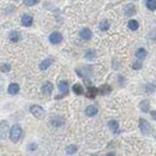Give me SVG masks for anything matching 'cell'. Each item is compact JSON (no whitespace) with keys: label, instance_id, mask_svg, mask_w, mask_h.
Here are the masks:
<instances>
[{"label":"cell","instance_id":"cell-1","mask_svg":"<svg viewBox=\"0 0 156 156\" xmlns=\"http://www.w3.org/2000/svg\"><path fill=\"white\" fill-rule=\"evenodd\" d=\"M21 136H22V127L18 124L13 125L10 130V139L13 142V143H17V142L21 139Z\"/></svg>","mask_w":156,"mask_h":156},{"label":"cell","instance_id":"cell-2","mask_svg":"<svg viewBox=\"0 0 156 156\" xmlns=\"http://www.w3.org/2000/svg\"><path fill=\"white\" fill-rule=\"evenodd\" d=\"M30 112H31V114L34 115V117L37 118V119H43L45 115H46L45 109H43L41 106H37V105L31 106L30 107Z\"/></svg>","mask_w":156,"mask_h":156},{"label":"cell","instance_id":"cell-3","mask_svg":"<svg viewBox=\"0 0 156 156\" xmlns=\"http://www.w3.org/2000/svg\"><path fill=\"white\" fill-rule=\"evenodd\" d=\"M139 128H140V131H142V133H143V134H149V133H150V131H151L150 124H149L148 121L144 120V119H139Z\"/></svg>","mask_w":156,"mask_h":156},{"label":"cell","instance_id":"cell-4","mask_svg":"<svg viewBox=\"0 0 156 156\" xmlns=\"http://www.w3.org/2000/svg\"><path fill=\"white\" fill-rule=\"evenodd\" d=\"M49 41L53 45H58V43H60V42L63 41V35L60 32H58V31L52 32L51 35H49Z\"/></svg>","mask_w":156,"mask_h":156},{"label":"cell","instance_id":"cell-5","mask_svg":"<svg viewBox=\"0 0 156 156\" xmlns=\"http://www.w3.org/2000/svg\"><path fill=\"white\" fill-rule=\"evenodd\" d=\"M64 123H65V120L63 117H54L51 119V124L53 126H61L64 125Z\"/></svg>","mask_w":156,"mask_h":156},{"label":"cell","instance_id":"cell-6","mask_svg":"<svg viewBox=\"0 0 156 156\" xmlns=\"http://www.w3.org/2000/svg\"><path fill=\"white\" fill-rule=\"evenodd\" d=\"M97 108L95 107V106H88L86 108H85V114L88 115V117H94V115H96L97 114Z\"/></svg>","mask_w":156,"mask_h":156},{"label":"cell","instance_id":"cell-7","mask_svg":"<svg viewBox=\"0 0 156 156\" xmlns=\"http://www.w3.org/2000/svg\"><path fill=\"white\" fill-rule=\"evenodd\" d=\"M58 88H59V91L60 93H63V94H67V93H69V83H67L66 80H61V82L59 83Z\"/></svg>","mask_w":156,"mask_h":156},{"label":"cell","instance_id":"cell-8","mask_svg":"<svg viewBox=\"0 0 156 156\" xmlns=\"http://www.w3.org/2000/svg\"><path fill=\"white\" fill-rule=\"evenodd\" d=\"M9 130V125H7V121L3 120L0 123V137H5V133L7 132Z\"/></svg>","mask_w":156,"mask_h":156},{"label":"cell","instance_id":"cell-9","mask_svg":"<svg viewBox=\"0 0 156 156\" xmlns=\"http://www.w3.org/2000/svg\"><path fill=\"white\" fill-rule=\"evenodd\" d=\"M91 31H90V29H88V28H84V29H82L80 30V37H82L83 40H90L91 38Z\"/></svg>","mask_w":156,"mask_h":156},{"label":"cell","instance_id":"cell-10","mask_svg":"<svg viewBox=\"0 0 156 156\" xmlns=\"http://www.w3.org/2000/svg\"><path fill=\"white\" fill-rule=\"evenodd\" d=\"M21 22H22V25H24V26H30L32 24V17L29 16V15H24L22 17Z\"/></svg>","mask_w":156,"mask_h":156},{"label":"cell","instance_id":"cell-11","mask_svg":"<svg viewBox=\"0 0 156 156\" xmlns=\"http://www.w3.org/2000/svg\"><path fill=\"white\" fill-rule=\"evenodd\" d=\"M7 91H9V94H11V95L18 94V91H19V85H18L17 83H11V84L9 85Z\"/></svg>","mask_w":156,"mask_h":156},{"label":"cell","instance_id":"cell-12","mask_svg":"<svg viewBox=\"0 0 156 156\" xmlns=\"http://www.w3.org/2000/svg\"><path fill=\"white\" fill-rule=\"evenodd\" d=\"M97 94H99V89H96V88H94V86H89V89H88V93H86V97L94 99Z\"/></svg>","mask_w":156,"mask_h":156},{"label":"cell","instance_id":"cell-13","mask_svg":"<svg viewBox=\"0 0 156 156\" xmlns=\"http://www.w3.org/2000/svg\"><path fill=\"white\" fill-rule=\"evenodd\" d=\"M108 126H109V128L114 132V133H118L119 132V124H118V121H115V120H111L109 123H108Z\"/></svg>","mask_w":156,"mask_h":156},{"label":"cell","instance_id":"cell-14","mask_svg":"<svg viewBox=\"0 0 156 156\" xmlns=\"http://www.w3.org/2000/svg\"><path fill=\"white\" fill-rule=\"evenodd\" d=\"M42 91L46 94H51L53 91V84L51 82H45L42 85Z\"/></svg>","mask_w":156,"mask_h":156},{"label":"cell","instance_id":"cell-15","mask_svg":"<svg viewBox=\"0 0 156 156\" xmlns=\"http://www.w3.org/2000/svg\"><path fill=\"white\" fill-rule=\"evenodd\" d=\"M72 91L74 93V94H77V95H82V94H84V89H83V85H80V84H74L73 86H72Z\"/></svg>","mask_w":156,"mask_h":156},{"label":"cell","instance_id":"cell-16","mask_svg":"<svg viewBox=\"0 0 156 156\" xmlns=\"http://www.w3.org/2000/svg\"><path fill=\"white\" fill-rule=\"evenodd\" d=\"M52 63H53L52 59H45L40 64V69H41L42 71H43V70H47V69H48V67L52 65Z\"/></svg>","mask_w":156,"mask_h":156},{"label":"cell","instance_id":"cell-17","mask_svg":"<svg viewBox=\"0 0 156 156\" xmlns=\"http://www.w3.org/2000/svg\"><path fill=\"white\" fill-rule=\"evenodd\" d=\"M139 107H140V111L144 112V113H148V112H149V108H150V107H149V102H148L147 100L142 101L140 105H139Z\"/></svg>","mask_w":156,"mask_h":156},{"label":"cell","instance_id":"cell-18","mask_svg":"<svg viewBox=\"0 0 156 156\" xmlns=\"http://www.w3.org/2000/svg\"><path fill=\"white\" fill-rule=\"evenodd\" d=\"M145 5H147V7L150 11H155L156 10V0H147Z\"/></svg>","mask_w":156,"mask_h":156},{"label":"cell","instance_id":"cell-19","mask_svg":"<svg viewBox=\"0 0 156 156\" xmlns=\"http://www.w3.org/2000/svg\"><path fill=\"white\" fill-rule=\"evenodd\" d=\"M147 54L148 53L144 48H139V49H137V52H136V57H137L138 59H144L147 57Z\"/></svg>","mask_w":156,"mask_h":156},{"label":"cell","instance_id":"cell-20","mask_svg":"<svg viewBox=\"0 0 156 156\" xmlns=\"http://www.w3.org/2000/svg\"><path fill=\"white\" fill-rule=\"evenodd\" d=\"M134 13H136L134 6H132V5L126 6V9H125V15L126 16H132V15H134Z\"/></svg>","mask_w":156,"mask_h":156},{"label":"cell","instance_id":"cell-21","mask_svg":"<svg viewBox=\"0 0 156 156\" xmlns=\"http://www.w3.org/2000/svg\"><path fill=\"white\" fill-rule=\"evenodd\" d=\"M128 28L131 30H137L139 28V23L137 21H134V19H131V21L128 22Z\"/></svg>","mask_w":156,"mask_h":156},{"label":"cell","instance_id":"cell-22","mask_svg":"<svg viewBox=\"0 0 156 156\" xmlns=\"http://www.w3.org/2000/svg\"><path fill=\"white\" fill-rule=\"evenodd\" d=\"M10 41L11 42H18L19 41V34H18V31H12L10 34Z\"/></svg>","mask_w":156,"mask_h":156},{"label":"cell","instance_id":"cell-23","mask_svg":"<svg viewBox=\"0 0 156 156\" xmlns=\"http://www.w3.org/2000/svg\"><path fill=\"white\" fill-rule=\"evenodd\" d=\"M109 29V22L108 21H102L100 23V30H102V31H106V30H108Z\"/></svg>","mask_w":156,"mask_h":156},{"label":"cell","instance_id":"cell-24","mask_svg":"<svg viewBox=\"0 0 156 156\" xmlns=\"http://www.w3.org/2000/svg\"><path fill=\"white\" fill-rule=\"evenodd\" d=\"M10 70H11L10 64H3L1 66H0V71H1L3 73H7V72H10Z\"/></svg>","mask_w":156,"mask_h":156},{"label":"cell","instance_id":"cell-25","mask_svg":"<svg viewBox=\"0 0 156 156\" xmlns=\"http://www.w3.org/2000/svg\"><path fill=\"white\" fill-rule=\"evenodd\" d=\"M111 90H112V89H111L109 85H102V86H101L100 89H99V93H100V94H108Z\"/></svg>","mask_w":156,"mask_h":156},{"label":"cell","instance_id":"cell-26","mask_svg":"<svg viewBox=\"0 0 156 156\" xmlns=\"http://www.w3.org/2000/svg\"><path fill=\"white\" fill-rule=\"evenodd\" d=\"M77 151V147L76 145H69L66 148V153L69 154V155H72V154H74Z\"/></svg>","mask_w":156,"mask_h":156},{"label":"cell","instance_id":"cell-27","mask_svg":"<svg viewBox=\"0 0 156 156\" xmlns=\"http://www.w3.org/2000/svg\"><path fill=\"white\" fill-rule=\"evenodd\" d=\"M40 0H24V5L25 6H34L36 5Z\"/></svg>","mask_w":156,"mask_h":156},{"label":"cell","instance_id":"cell-28","mask_svg":"<svg viewBox=\"0 0 156 156\" xmlns=\"http://www.w3.org/2000/svg\"><path fill=\"white\" fill-rule=\"evenodd\" d=\"M140 67H142V64H139V63H134L132 65V69H134V70H138V69H140Z\"/></svg>","mask_w":156,"mask_h":156},{"label":"cell","instance_id":"cell-29","mask_svg":"<svg viewBox=\"0 0 156 156\" xmlns=\"http://www.w3.org/2000/svg\"><path fill=\"white\" fill-rule=\"evenodd\" d=\"M151 113V115H153V118L156 120V112H150Z\"/></svg>","mask_w":156,"mask_h":156},{"label":"cell","instance_id":"cell-30","mask_svg":"<svg viewBox=\"0 0 156 156\" xmlns=\"http://www.w3.org/2000/svg\"><path fill=\"white\" fill-rule=\"evenodd\" d=\"M0 90H1V88H0Z\"/></svg>","mask_w":156,"mask_h":156}]
</instances>
